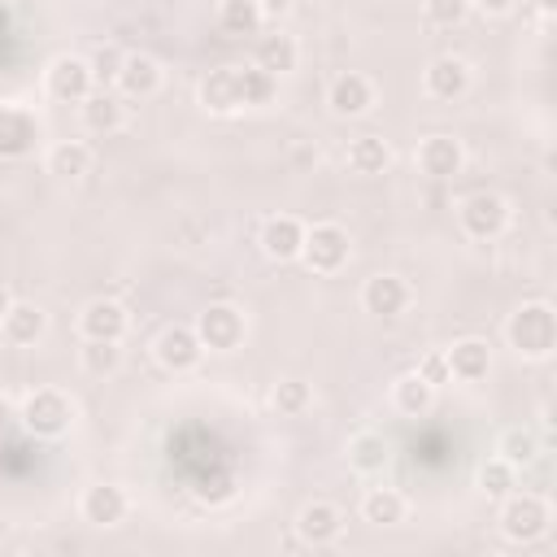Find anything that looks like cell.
Returning a JSON list of instances; mask_svg holds the SVG:
<instances>
[{"label":"cell","mask_w":557,"mask_h":557,"mask_svg":"<svg viewBox=\"0 0 557 557\" xmlns=\"http://www.w3.org/2000/svg\"><path fill=\"white\" fill-rule=\"evenodd\" d=\"M505 344L522 361H548L557 352V309L548 300H522L505 318Z\"/></svg>","instance_id":"obj_1"},{"label":"cell","mask_w":557,"mask_h":557,"mask_svg":"<svg viewBox=\"0 0 557 557\" xmlns=\"http://www.w3.org/2000/svg\"><path fill=\"white\" fill-rule=\"evenodd\" d=\"M74 400L61 392V387H30L17 405V422L26 435L35 440H61L70 426H74Z\"/></svg>","instance_id":"obj_2"},{"label":"cell","mask_w":557,"mask_h":557,"mask_svg":"<svg viewBox=\"0 0 557 557\" xmlns=\"http://www.w3.org/2000/svg\"><path fill=\"white\" fill-rule=\"evenodd\" d=\"M496 527H500V535H505L509 544H535V540H544L548 527H553V505H548V496H540V492H518V487H513L509 496H500Z\"/></svg>","instance_id":"obj_3"},{"label":"cell","mask_w":557,"mask_h":557,"mask_svg":"<svg viewBox=\"0 0 557 557\" xmlns=\"http://www.w3.org/2000/svg\"><path fill=\"white\" fill-rule=\"evenodd\" d=\"M457 226L466 239H479V244L500 239L509 231V200L500 191H487V187L470 191L457 200Z\"/></svg>","instance_id":"obj_4"},{"label":"cell","mask_w":557,"mask_h":557,"mask_svg":"<svg viewBox=\"0 0 557 557\" xmlns=\"http://www.w3.org/2000/svg\"><path fill=\"white\" fill-rule=\"evenodd\" d=\"M191 326H196L205 352H235V348L248 339V318H244V309L231 305V300H213V305H205V309L196 313Z\"/></svg>","instance_id":"obj_5"},{"label":"cell","mask_w":557,"mask_h":557,"mask_svg":"<svg viewBox=\"0 0 557 557\" xmlns=\"http://www.w3.org/2000/svg\"><path fill=\"white\" fill-rule=\"evenodd\" d=\"M352 257V239L339 222H313L305 226V244H300V261L313 274H339Z\"/></svg>","instance_id":"obj_6"},{"label":"cell","mask_w":557,"mask_h":557,"mask_svg":"<svg viewBox=\"0 0 557 557\" xmlns=\"http://www.w3.org/2000/svg\"><path fill=\"white\" fill-rule=\"evenodd\" d=\"M44 91H48L57 104H83V100L96 91V78H91L87 57H78V52L52 57L48 70H44Z\"/></svg>","instance_id":"obj_7"},{"label":"cell","mask_w":557,"mask_h":557,"mask_svg":"<svg viewBox=\"0 0 557 557\" xmlns=\"http://www.w3.org/2000/svg\"><path fill=\"white\" fill-rule=\"evenodd\" d=\"M152 357H157V366L170 370V374H191V370L205 361V344H200V335H196L191 322H170V326L152 339Z\"/></svg>","instance_id":"obj_8"},{"label":"cell","mask_w":557,"mask_h":557,"mask_svg":"<svg viewBox=\"0 0 557 557\" xmlns=\"http://www.w3.org/2000/svg\"><path fill=\"white\" fill-rule=\"evenodd\" d=\"M344 509L335 505V500H305L300 509H296V522H292V531H296V540L305 544V548H331V544H339V535H344Z\"/></svg>","instance_id":"obj_9"},{"label":"cell","mask_w":557,"mask_h":557,"mask_svg":"<svg viewBox=\"0 0 557 557\" xmlns=\"http://www.w3.org/2000/svg\"><path fill=\"white\" fill-rule=\"evenodd\" d=\"M44 139V126L35 109L26 104H0V161H26Z\"/></svg>","instance_id":"obj_10"},{"label":"cell","mask_w":557,"mask_h":557,"mask_svg":"<svg viewBox=\"0 0 557 557\" xmlns=\"http://www.w3.org/2000/svg\"><path fill=\"white\" fill-rule=\"evenodd\" d=\"M409 305H413V287H409V278H400V274H392V270H379V274H370V278L361 283V309H366L370 318L392 322V318H400Z\"/></svg>","instance_id":"obj_11"},{"label":"cell","mask_w":557,"mask_h":557,"mask_svg":"<svg viewBox=\"0 0 557 557\" xmlns=\"http://www.w3.org/2000/svg\"><path fill=\"white\" fill-rule=\"evenodd\" d=\"M470 83H474L470 61H461V57H453V52L431 57L426 70H422V91H426V100H440V104L461 100V96L470 91Z\"/></svg>","instance_id":"obj_12"},{"label":"cell","mask_w":557,"mask_h":557,"mask_svg":"<svg viewBox=\"0 0 557 557\" xmlns=\"http://www.w3.org/2000/svg\"><path fill=\"white\" fill-rule=\"evenodd\" d=\"M374 100H379V87H374V78L361 74V70H344V74H335L331 87H326V104H331L335 117H366V113L374 109Z\"/></svg>","instance_id":"obj_13"},{"label":"cell","mask_w":557,"mask_h":557,"mask_svg":"<svg viewBox=\"0 0 557 557\" xmlns=\"http://www.w3.org/2000/svg\"><path fill=\"white\" fill-rule=\"evenodd\" d=\"M131 331V309L113 296H91L83 309H78V335L83 339H126Z\"/></svg>","instance_id":"obj_14"},{"label":"cell","mask_w":557,"mask_h":557,"mask_svg":"<svg viewBox=\"0 0 557 557\" xmlns=\"http://www.w3.org/2000/svg\"><path fill=\"white\" fill-rule=\"evenodd\" d=\"M196 100L205 113L213 117H235L244 109V87H239V65H218L200 78L196 87Z\"/></svg>","instance_id":"obj_15"},{"label":"cell","mask_w":557,"mask_h":557,"mask_svg":"<svg viewBox=\"0 0 557 557\" xmlns=\"http://www.w3.org/2000/svg\"><path fill=\"white\" fill-rule=\"evenodd\" d=\"M161 83H165V70H161V61L152 52H126L122 57V70L113 78V87H117L122 100H148V96L161 91Z\"/></svg>","instance_id":"obj_16"},{"label":"cell","mask_w":557,"mask_h":557,"mask_svg":"<svg viewBox=\"0 0 557 557\" xmlns=\"http://www.w3.org/2000/svg\"><path fill=\"white\" fill-rule=\"evenodd\" d=\"M413 165H418V174H426V178H457V174L466 170V148H461V139H453V135H426V139H418V148H413Z\"/></svg>","instance_id":"obj_17"},{"label":"cell","mask_w":557,"mask_h":557,"mask_svg":"<svg viewBox=\"0 0 557 557\" xmlns=\"http://www.w3.org/2000/svg\"><path fill=\"white\" fill-rule=\"evenodd\" d=\"M131 513V496L122 483H91L78 496V518L91 527H117Z\"/></svg>","instance_id":"obj_18"},{"label":"cell","mask_w":557,"mask_h":557,"mask_svg":"<svg viewBox=\"0 0 557 557\" xmlns=\"http://www.w3.org/2000/svg\"><path fill=\"white\" fill-rule=\"evenodd\" d=\"M257 244L270 261H300V244H305V222L296 213H270L257 231Z\"/></svg>","instance_id":"obj_19"},{"label":"cell","mask_w":557,"mask_h":557,"mask_svg":"<svg viewBox=\"0 0 557 557\" xmlns=\"http://www.w3.org/2000/svg\"><path fill=\"white\" fill-rule=\"evenodd\" d=\"M444 361H448V374L457 383H483L492 374V344L479 335H461L444 348Z\"/></svg>","instance_id":"obj_20"},{"label":"cell","mask_w":557,"mask_h":557,"mask_svg":"<svg viewBox=\"0 0 557 557\" xmlns=\"http://www.w3.org/2000/svg\"><path fill=\"white\" fill-rule=\"evenodd\" d=\"M44 335H48V313L35 300H13L0 322V339L13 348H35Z\"/></svg>","instance_id":"obj_21"},{"label":"cell","mask_w":557,"mask_h":557,"mask_svg":"<svg viewBox=\"0 0 557 557\" xmlns=\"http://www.w3.org/2000/svg\"><path fill=\"white\" fill-rule=\"evenodd\" d=\"M78 113H83V131L87 135H117L126 126V100L117 91H109V87H96L78 104Z\"/></svg>","instance_id":"obj_22"},{"label":"cell","mask_w":557,"mask_h":557,"mask_svg":"<svg viewBox=\"0 0 557 557\" xmlns=\"http://www.w3.org/2000/svg\"><path fill=\"white\" fill-rule=\"evenodd\" d=\"M344 457H348V466L357 470V474H383L387 466H392V444H387V435L383 431H352L348 435V444H344Z\"/></svg>","instance_id":"obj_23"},{"label":"cell","mask_w":557,"mask_h":557,"mask_svg":"<svg viewBox=\"0 0 557 557\" xmlns=\"http://www.w3.org/2000/svg\"><path fill=\"white\" fill-rule=\"evenodd\" d=\"M252 65L265 70V74H274V78H283V74H292V70L300 65V44H296L292 35H283V30H270V35L257 39Z\"/></svg>","instance_id":"obj_24"},{"label":"cell","mask_w":557,"mask_h":557,"mask_svg":"<svg viewBox=\"0 0 557 557\" xmlns=\"http://www.w3.org/2000/svg\"><path fill=\"white\" fill-rule=\"evenodd\" d=\"M91 161H96V152H91L87 139H57L44 152V170L52 178H83L91 170Z\"/></svg>","instance_id":"obj_25"},{"label":"cell","mask_w":557,"mask_h":557,"mask_svg":"<svg viewBox=\"0 0 557 557\" xmlns=\"http://www.w3.org/2000/svg\"><path fill=\"white\" fill-rule=\"evenodd\" d=\"M392 161H396V152H392V144L383 139V135H357L348 148H344V165L352 170V174H383V170H392Z\"/></svg>","instance_id":"obj_26"},{"label":"cell","mask_w":557,"mask_h":557,"mask_svg":"<svg viewBox=\"0 0 557 557\" xmlns=\"http://www.w3.org/2000/svg\"><path fill=\"white\" fill-rule=\"evenodd\" d=\"M405 513H409V500L396 487H366L361 492V522L396 527V522H405Z\"/></svg>","instance_id":"obj_27"},{"label":"cell","mask_w":557,"mask_h":557,"mask_svg":"<svg viewBox=\"0 0 557 557\" xmlns=\"http://www.w3.org/2000/svg\"><path fill=\"white\" fill-rule=\"evenodd\" d=\"M213 22H218V30H222L226 39H244V35H257V30L265 26L257 0H218Z\"/></svg>","instance_id":"obj_28"},{"label":"cell","mask_w":557,"mask_h":557,"mask_svg":"<svg viewBox=\"0 0 557 557\" xmlns=\"http://www.w3.org/2000/svg\"><path fill=\"white\" fill-rule=\"evenodd\" d=\"M435 405V387L426 379H418V370L392 379V409L405 413V418H422L426 409Z\"/></svg>","instance_id":"obj_29"},{"label":"cell","mask_w":557,"mask_h":557,"mask_svg":"<svg viewBox=\"0 0 557 557\" xmlns=\"http://www.w3.org/2000/svg\"><path fill=\"white\" fill-rule=\"evenodd\" d=\"M540 453H544V444H540V435H535L531 426H505L500 440H496V457H505L513 470L535 466Z\"/></svg>","instance_id":"obj_30"},{"label":"cell","mask_w":557,"mask_h":557,"mask_svg":"<svg viewBox=\"0 0 557 557\" xmlns=\"http://www.w3.org/2000/svg\"><path fill=\"white\" fill-rule=\"evenodd\" d=\"M78 366L91 379H113L122 370V344L117 339H83L78 348Z\"/></svg>","instance_id":"obj_31"},{"label":"cell","mask_w":557,"mask_h":557,"mask_svg":"<svg viewBox=\"0 0 557 557\" xmlns=\"http://www.w3.org/2000/svg\"><path fill=\"white\" fill-rule=\"evenodd\" d=\"M309 405H313V387L305 379H278L270 387V409L278 418H300V413H309Z\"/></svg>","instance_id":"obj_32"},{"label":"cell","mask_w":557,"mask_h":557,"mask_svg":"<svg viewBox=\"0 0 557 557\" xmlns=\"http://www.w3.org/2000/svg\"><path fill=\"white\" fill-rule=\"evenodd\" d=\"M239 87H244V109H261V104H270L278 96V78L265 74V70H257L252 61L239 65Z\"/></svg>","instance_id":"obj_33"},{"label":"cell","mask_w":557,"mask_h":557,"mask_svg":"<svg viewBox=\"0 0 557 557\" xmlns=\"http://www.w3.org/2000/svg\"><path fill=\"white\" fill-rule=\"evenodd\" d=\"M479 487H483V496H492V500H500V496H509L513 487H518V470L505 461V457H487L483 466H479Z\"/></svg>","instance_id":"obj_34"},{"label":"cell","mask_w":557,"mask_h":557,"mask_svg":"<svg viewBox=\"0 0 557 557\" xmlns=\"http://www.w3.org/2000/svg\"><path fill=\"white\" fill-rule=\"evenodd\" d=\"M122 48L117 44H96L91 52H87V65H91V78H96V87H113V78H117V70H122Z\"/></svg>","instance_id":"obj_35"},{"label":"cell","mask_w":557,"mask_h":557,"mask_svg":"<svg viewBox=\"0 0 557 557\" xmlns=\"http://www.w3.org/2000/svg\"><path fill=\"white\" fill-rule=\"evenodd\" d=\"M422 13L435 30H453L470 17V0H422Z\"/></svg>","instance_id":"obj_36"},{"label":"cell","mask_w":557,"mask_h":557,"mask_svg":"<svg viewBox=\"0 0 557 557\" xmlns=\"http://www.w3.org/2000/svg\"><path fill=\"white\" fill-rule=\"evenodd\" d=\"M418 379H426L435 392H440L444 383H453V374H448V361H444V348H431V352H422V361H418Z\"/></svg>","instance_id":"obj_37"},{"label":"cell","mask_w":557,"mask_h":557,"mask_svg":"<svg viewBox=\"0 0 557 557\" xmlns=\"http://www.w3.org/2000/svg\"><path fill=\"white\" fill-rule=\"evenodd\" d=\"M292 4H296V0H257V9H261L265 22H283V17L292 13Z\"/></svg>","instance_id":"obj_38"},{"label":"cell","mask_w":557,"mask_h":557,"mask_svg":"<svg viewBox=\"0 0 557 557\" xmlns=\"http://www.w3.org/2000/svg\"><path fill=\"white\" fill-rule=\"evenodd\" d=\"M513 4H518V0H470V9H479V13H487V17H509Z\"/></svg>","instance_id":"obj_39"},{"label":"cell","mask_w":557,"mask_h":557,"mask_svg":"<svg viewBox=\"0 0 557 557\" xmlns=\"http://www.w3.org/2000/svg\"><path fill=\"white\" fill-rule=\"evenodd\" d=\"M9 305H13V292L0 283V322H4V313H9Z\"/></svg>","instance_id":"obj_40"},{"label":"cell","mask_w":557,"mask_h":557,"mask_svg":"<svg viewBox=\"0 0 557 557\" xmlns=\"http://www.w3.org/2000/svg\"><path fill=\"white\" fill-rule=\"evenodd\" d=\"M535 9H540V17H553V9H557V0H535Z\"/></svg>","instance_id":"obj_41"}]
</instances>
